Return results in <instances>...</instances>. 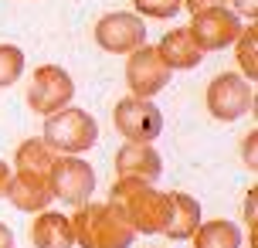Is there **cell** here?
<instances>
[{
	"mask_svg": "<svg viewBox=\"0 0 258 248\" xmlns=\"http://www.w3.org/2000/svg\"><path fill=\"white\" fill-rule=\"evenodd\" d=\"M68 221H72L75 245L82 248H133L136 241L133 224L112 201H85Z\"/></svg>",
	"mask_w": 258,
	"mask_h": 248,
	"instance_id": "6da1fadb",
	"label": "cell"
},
{
	"mask_svg": "<svg viewBox=\"0 0 258 248\" xmlns=\"http://www.w3.org/2000/svg\"><path fill=\"white\" fill-rule=\"evenodd\" d=\"M109 201L116 204L126 221L133 224L136 235H160L167 224V211H170V194L156 191L146 180H133V177H116Z\"/></svg>",
	"mask_w": 258,
	"mask_h": 248,
	"instance_id": "7a4b0ae2",
	"label": "cell"
},
{
	"mask_svg": "<svg viewBox=\"0 0 258 248\" xmlns=\"http://www.w3.org/2000/svg\"><path fill=\"white\" fill-rule=\"evenodd\" d=\"M41 140L58 150V153H85L92 146L99 143V122L92 112L85 109H78V105H64L51 116H44V133H41Z\"/></svg>",
	"mask_w": 258,
	"mask_h": 248,
	"instance_id": "3957f363",
	"label": "cell"
},
{
	"mask_svg": "<svg viewBox=\"0 0 258 248\" xmlns=\"http://www.w3.org/2000/svg\"><path fill=\"white\" fill-rule=\"evenodd\" d=\"M75 99V82L64 72L61 65H41L31 72V82H27V105L31 112H41V116H51L64 105H72Z\"/></svg>",
	"mask_w": 258,
	"mask_h": 248,
	"instance_id": "277c9868",
	"label": "cell"
},
{
	"mask_svg": "<svg viewBox=\"0 0 258 248\" xmlns=\"http://www.w3.org/2000/svg\"><path fill=\"white\" fill-rule=\"evenodd\" d=\"M204 102H207V112L218 119V122H234V119H241L245 112H251V105H255V89H251L241 75L221 72V75L211 79Z\"/></svg>",
	"mask_w": 258,
	"mask_h": 248,
	"instance_id": "5b68a950",
	"label": "cell"
},
{
	"mask_svg": "<svg viewBox=\"0 0 258 248\" xmlns=\"http://www.w3.org/2000/svg\"><path fill=\"white\" fill-rule=\"evenodd\" d=\"M112 122L129 143H153L163 133V112L153 105V99H136V95L119 99L112 109Z\"/></svg>",
	"mask_w": 258,
	"mask_h": 248,
	"instance_id": "8992f818",
	"label": "cell"
},
{
	"mask_svg": "<svg viewBox=\"0 0 258 248\" xmlns=\"http://www.w3.org/2000/svg\"><path fill=\"white\" fill-rule=\"evenodd\" d=\"M48 187H51V197L64 201V204H85L95 191V170L85 163L82 157H72V153H58L51 167V177H48Z\"/></svg>",
	"mask_w": 258,
	"mask_h": 248,
	"instance_id": "52a82bcc",
	"label": "cell"
},
{
	"mask_svg": "<svg viewBox=\"0 0 258 248\" xmlns=\"http://www.w3.org/2000/svg\"><path fill=\"white\" fill-rule=\"evenodd\" d=\"M170 72L167 61L160 58L153 44H140L136 51H129L126 58V85H129V95L136 99H153L156 92H163L170 85Z\"/></svg>",
	"mask_w": 258,
	"mask_h": 248,
	"instance_id": "ba28073f",
	"label": "cell"
},
{
	"mask_svg": "<svg viewBox=\"0 0 258 248\" xmlns=\"http://www.w3.org/2000/svg\"><path fill=\"white\" fill-rule=\"evenodd\" d=\"M241 17L231 11V7H207V11H197L194 14V24L187 27L190 31L194 44L201 48V51H221V48H228L234 44V38L241 34Z\"/></svg>",
	"mask_w": 258,
	"mask_h": 248,
	"instance_id": "9c48e42d",
	"label": "cell"
},
{
	"mask_svg": "<svg viewBox=\"0 0 258 248\" xmlns=\"http://www.w3.org/2000/svg\"><path fill=\"white\" fill-rule=\"evenodd\" d=\"M95 44L109 54H129L146 44V24L133 11H112L95 24Z\"/></svg>",
	"mask_w": 258,
	"mask_h": 248,
	"instance_id": "30bf717a",
	"label": "cell"
},
{
	"mask_svg": "<svg viewBox=\"0 0 258 248\" xmlns=\"http://www.w3.org/2000/svg\"><path fill=\"white\" fill-rule=\"evenodd\" d=\"M163 173V157L156 153L153 143H122L116 150V177H133V180L153 183Z\"/></svg>",
	"mask_w": 258,
	"mask_h": 248,
	"instance_id": "8fae6325",
	"label": "cell"
},
{
	"mask_svg": "<svg viewBox=\"0 0 258 248\" xmlns=\"http://www.w3.org/2000/svg\"><path fill=\"white\" fill-rule=\"evenodd\" d=\"M4 197L17 211H24V214H38V211H44L54 201L44 177H31V173H17V170H11V183H7Z\"/></svg>",
	"mask_w": 258,
	"mask_h": 248,
	"instance_id": "7c38bea8",
	"label": "cell"
},
{
	"mask_svg": "<svg viewBox=\"0 0 258 248\" xmlns=\"http://www.w3.org/2000/svg\"><path fill=\"white\" fill-rule=\"evenodd\" d=\"M156 51H160V58L167 61L170 72H187V68H197L201 61H204V51L194 44L187 27L167 31V34L160 38V44H156Z\"/></svg>",
	"mask_w": 258,
	"mask_h": 248,
	"instance_id": "4fadbf2b",
	"label": "cell"
},
{
	"mask_svg": "<svg viewBox=\"0 0 258 248\" xmlns=\"http://www.w3.org/2000/svg\"><path fill=\"white\" fill-rule=\"evenodd\" d=\"M201 221H204V218H201V204H197L190 194H183V191H170L167 224H163L160 235H167L170 241H187V238L197 231Z\"/></svg>",
	"mask_w": 258,
	"mask_h": 248,
	"instance_id": "5bb4252c",
	"label": "cell"
},
{
	"mask_svg": "<svg viewBox=\"0 0 258 248\" xmlns=\"http://www.w3.org/2000/svg\"><path fill=\"white\" fill-rule=\"evenodd\" d=\"M31 245L34 248H75L68 214H58V211H48V208L38 211V218L31 221Z\"/></svg>",
	"mask_w": 258,
	"mask_h": 248,
	"instance_id": "9a60e30c",
	"label": "cell"
},
{
	"mask_svg": "<svg viewBox=\"0 0 258 248\" xmlns=\"http://www.w3.org/2000/svg\"><path fill=\"white\" fill-rule=\"evenodd\" d=\"M54 160H58V150L44 143V140H24V143L17 146V153H14V167L17 173H31V177H51V167Z\"/></svg>",
	"mask_w": 258,
	"mask_h": 248,
	"instance_id": "2e32d148",
	"label": "cell"
},
{
	"mask_svg": "<svg viewBox=\"0 0 258 248\" xmlns=\"http://www.w3.org/2000/svg\"><path fill=\"white\" fill-rule=\"evenodd\" d=\"M190 238H194V248H241V228L228 218L201 221Z\"/></svg>",
	"mask_w": 258,
	"mask_h": 248,
	"instance_id": "e0dca14e",
	"label": "cell"
},
{
	"mask_svg": "<svg viewBox=\"0 0 258 248\" xmlns=\"http://www.w3.org/2000/svg\"><path fill=\"white\" fill-rule=\"evenodd\" d=\"M238 44V68L245 72V82H255L258 79V27L255 21L248 27H241V34L234 38Z\"/></svg>",
	"mask_w": 258,
	"mask_h": 248,
	"instance_id": "ac0fdd59",
	"label": "cell"
},
{
	"mask_svg": "<svg viewBox=\"0 0 258 248\" xmlns=\"http://www.w3.org/2000/svg\"><path fill=\"white\" fill-rule=\"evenodd\" d=\"M24 75V51L17 44H0V89L17 85Z\"/></svg>",
	"mask_w": 258,
	"mask_h": 248,
	"instance_id": "d6986e66",
	"label": "cell"
},
{
	"mask_svg": "<svg viewBox=\"0 0 258 248\" xmlns=\"http://www.w3.org/2000/svg\"><path fill=\"white\" fill-rule=\"evenodd\" d=\"M133 7L140 14V17H153V21H167V17H177V11H180L183 4L180 0H133Z\"/></svg>",
	"mask_w": 258,
	"mask_h": 248,
	"instance_id": "ffe728a7",
	"label": "cell"
},
{
	"mask_svg": "<svg viewBox=\"0 0 258 248\" xmlns=\"http://www.w3.org/2000/svg\"><path fill=\"white\" fill-rule=\"evenodd\" d=\"M231 4H234L231 11L238 14V17H248V24L258 17V0H231Z\"/></svg>",
	"mask_w": 258,
	"mask_h": 248,
	"instance_id": "44dd1931",
	"label": "cell"
},
{
	"mask_svg": "<svg viewBox=\"0 0 258 248\" xmlns=\"http://www.w3.org/2000/svg\"><path fill=\"white\" fill-rule=\"evenodd\" d=\"M255 140H258V133L251 130V133L245 136V143H241V157H245V163H248L251 170L258 167V160H255Z\"/></svg>",
	"mask_w": 258,
	"mask_h": 248,
	"instance_id": "7402d4cb",
	"label": "cell"
},
{
	"mask_svg": "<svg viewBox=\"0 0 258 248\" xmlns=\"http://www.w3.org/2000/svg\"><path fill=\"white\" fill-rule=\"evenodd\" d=\"M255 187L248 191V197H245V221H248V228H255Z\"/></svg>",
	"mask_w": 258,
	"mask_h": 248,
	"instance_id": "603a6c76",
	"label": "cell"
},
{
	"mask_svg": "<svg viewBox=\"0 0 258 248\" xmlns=\"http://www.w3.org/2000/svg\"><path fill=\"white\" fill-rule=\"evenodd\" d=\"M0 248H14V231L0 221Z\"/></svg>",
	"mask_w": 258,
	"mask_h": 248,
	"instance_id": "cb8c5ba5",
	"label": "cell"
},
{
	"mask_svg": "<svg viewBox=\"0 0 258 248\" xmlns=\"http://www.w3.org/2000/svg\"><path fill=\"white\" fill-rule=\"evenodd\" d=\"M7 183H11V167H7V163L0 160V197L7 194Z\"/></svg>",
	"mask_w": 258,
	"mask_h": 248,
	"instance_id": "d4e9b609",
	"label": "cell"
}]
</instances>
